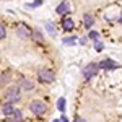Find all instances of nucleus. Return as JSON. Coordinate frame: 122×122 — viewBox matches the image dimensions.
Masks as SVG:
<instances>
[{
	"label": "nucleus",
	"instance_id": "obj_23",
	"mask_svg": "<svg viewBox=\"0 0 122 122\" xmlns=\"http://www.w3.org/2000/svg\"><path fill=\"white\" fill-rule=\"evenodd\" d=\"M75 122H86V121H83V119H80V117H76V121Z\"/></svg>",
	"mask_w": 122,
	"mask_h": 122
},
{
	"label": "nucleus",
	"instance_id": "obj_17",
	"mask_svg": "<svg viewBox=\"0 0 122 122\" xmlns=\"http://www.w3.org/2000/svg\"><path fill=\"white\" fill-rule=\"evenodd\" d=\"M76 42V38H64V44H67V46H73Z\"/></svg>",
	"mask_w": 122,
	"mask_h": 122
},
{
	"label": "nucleus",
	"instance_id": "obj_3",
	"mask_svg": "<svg viewBox=\"0 0 122 122\" xmlns=\"http://www.w3.org/2000/svg\"><path fill=\"white\" fill-rule=\"evenodd\" d=\"M39 80L42 83H52L56 80V73L52 70H39Z\"/></svg>",
	"mask_w": 122,
	"mask_h": 122
},
{
	"label": "nucleus",
	"instance_id": "obj_16",
	"mask_svg": "<svg viewBox=\"0 0 122 122\" xmlns=\"http://www.w3.org/2000/svg\"><path fill=\"white\" fill-rule=\"evenodd\" d=\"M7 36V28H5V25L0 21V39H3Z\"/></svg>",
	"mask_w": 122,
	"mask_h": 122
},
{
	"label": "nucleus",
	"instance_id": "obj_5",
	"mask_svg": "<svg viewBox=\"0 0 122 122\" xmlns=\"http://www.w3.org/2000/svg\"><path fill=\"white\" fill-rule=\"evenodd\" d=\"M16 34H18L20 38H29L31 36V29L25 23H18L16 25Z\"/></svg>",
	"mask_w": 122,
	"mask_h": 122
},
{
	"label": "nucleus",
	"instance_id": "obj_13",
	"mask_svg": "<svg viewBox=\"0 0 122 122\" xmlns=\"http://www.w3.org/2000/svg\"><path fill=\"white\" fill-rule=\"evenodd\" d=\"M44 26H46V29L49 31V34H51V36H56V26H54L51 21H46V23H44Z\"/></svg>",
	"mask_w": 122,
	"mask_h": 122
},
{
	"label": "nucleus",
	"instance_id": "obj_22",
	"mask_svg": "<svg viewBox=\"0 0 122 122\" xmlns=\"http://www.w3.org/2000/svg\"><path fill=\"white\" fill-rule=\"evenodd\" d=\"M5 122H18V121H16V119H7Z\"/></svg>",
	"mask_w": 122,
	"mask_h": 122
},
{
	"label": "nucleus",
	"instance_id": "obj_25",
	"mask_svg": "<svg viewBox=\"0 0 122 122\" xmlns=\"http://www.w3.org/2000/svg\"><path fill=\"white\" fill-rule=\"evenodd\" d=\"M52 122H62V121H60V119H56V121H52Z\"/></svg>",
	"mask_w": 122,
	"mask_h": 122
},
{
	"label": "nucleus",
	"instance_id": "obj_10",
	"mask_svg": "<svg viewBox=\"0 0 122 122\" xmlns=\"http://www.w3.org/2000/svg\"><path fill=\"white\" fill-rule=\"evenodd\" d=\"M62 28H64V31H72L73 29V21H72V18L62 20Z\"/></svg>",
	"mask_w": 122,
	"mask_h": 122
},
{
	"label": "nucleus",
	"instance_id": "obj_7",
	"mask_svg": "<svg viewBox=\"0 0 122 122\" xmlns=\"http://www.w3.org/2000/svg\"><path fill=\"white\" fill-rule=\"evenodd\" d=\"M31 39L36 42V44H44V36L39 29H33L31 31Z\"/></svg>",
	"mask_w": 122,
	"mask_h": 122
},
{
	"label": "nucleus",
	"instance_id": "obj_8",
	"mask_svg": "<svg viewBox=\"0 0 122 122\" xmlns=\"http://www.w3.org/2000/svg\"><path fill=\"white\" fill-rule=\"evenodd\" d=\"M68 10H70V3H68V2H62V3L57 7V13H59V15H65V13H68Z\"/></svg>",
	"mask_w": 122,
	"mask_h": 122
},
{
	"label": "nucleus",
	"instance_id": "obj_2",
	"mask_svg": "<svg viewBox=\"0 0 122 122\" xmlns=\"http://www.w3.org/2000/svg\"><path fill=\"white\" fill-rule=\"evenodd\" d=\"M5 96H7V101L8 103H16V101H20V86H10L8 90H7V93H5Z\"/></svg>",
	"mask_w": 122,
	"mask_h": 122
},
{
	"label": "nucleus",
	"instance_id": "obj_1",
	"mask_svg": "<svg viewBox=\"0 0 122 122\" xmlns=\"http://www.w3.org/2000/svg\"><path fill=\"white\" fill-rule=\"evenodd\" d=\"M29 109H31V112L36 114V116H42V114L46 112L47 106L44 101H39V99H36V101H31V104H29Z\"/></svg>",
	"mask_w": 122,
	"mask_h": 122
},
{
	"label": "nucleus",
	"instance_id": "obj_12",
	"mask_svg": "<svg viewBox=\"0 0 122 122\" xmlns=\"http://www.w3.org/2000/svg\"><path fill=\"white\" fill-rule=\"evenodd\" d=\"M20 86L23 88V90H26V91H29V90H33V81H29V80H21V83H20Z\"/></svg>",
	"mask_w": 122,
	"mask_h": 122
},
{
	"label": "nucleus",
	"instance_id": "obj_26",
	"mask_svg": "<svg viewBox=\"0 0 122 122\" xmlns=\"http://www.w3.org/2000/svg\"><path fill=\"white\" fill-rule=\"evenodd\" d=\"M119 21H121V23H122V16H121V18H119Z\"/></svg>",
	"mask_w": 122,
	"mask_h": 122
},
{
	"label": "nucleus",
	"instance_id": "obj_14",
	"mask_svg": "<svg viewBox=\"0 0 122 122\" xmlns=\"http://www.w3.org/2000/svg\"><path fill=\"white\" fill-rule=\"evenodd\" d=\"M93 23H94V18L93 16H91V15H86V16H85V28H91V26H93Z\"/></svg>",
	"mask_w": 122,
	"mask_h": 122
},
{
	"label": "nucleus",
	"instance_id": "obj_6",
	"mask_svg": "<svg viewBox=\"0 0 122 122\" xmlns=\"http://www.w3.org/2000/svg\"><path fill=\"white\" fill-rule=\"evenodd\" d=\"M98 67L103 68V70H114V68H117L119 65H117L114 60H111V59H104V60H101V62L98 64Z\"/></svg>",
	"mask_w": 122,
	"mask_h": 122
},
{
	"label": "nucleus",
	"instance_id": "obj_18",
	"mask_svg": "<svg viewBox=\"0 0 122 122\" xmlns=\"http://www.w3.org/2000/svg\"><path fill=\"white\" fill-rule=\"evenodd\" d=\"M13 116H15V119H16L18 122H21V121H23V114H21V111H18V109H15Z\"/></svg>",
	"mask_w": 122,
	"mask_h": 122
},
{
	"label": "nucleus",
	"instance_id": "obj_15",
	"mask_svg": "<svg viewBox=\"0 0 122 122\" xmlns=\"http://www.w3.org/2000/svg\"><path fill=\"white\" fill-rule=\"evenodd\" d=\"M57 109L62 111V112L65 111V98H60V99L57 101Z\"/></svg>",
	"mask_w": 122,
	"mask_h": 122
},
{
	"label": "nucleus",
	"instance_id": "obj_21",
	"mask_svg": "<svg viewBox=\"0 0 122 122\" xmlns=\"http://www.w3.org/2000/svg\"><path fill=\"white\" fill-rule=\"evenodd\" d=\"M41 3H42V0H34V2H33V3H29L28 7H39V5H41Z\"/></svg>",
	"mask_w": 122,
	"mask_h": 122
},
{
	"label": "nucleus",
	"instance_id": "obj_11",
	"mask_svg": "<svg viewBox=\"0 0 122 122\" xmlns=\"http://www.w3.org/2000/svg\"><path fill=\"white\" fill-rule=\"evenodd\" d=\"M10 80H11V73H10V72H3V73L0 75V85L8 83Z\"/></svg>",
	"mask_w": 122,
	"mask_h": 122
},
{
	"label": "nucleus",
	"instance_id": "obj_24",
	"mask_svg": "<svg viewBox=\"0 0 122 122\" xmlns=\"http://www.w3.org/2000/svg\"><path fill=\"white\" fill-rule=\"evenodd\" d=\"M60 121H62V122H68V119H67V117H62Z\"/></svg>",
	"mask_w": 122,
	"mask_h": 122
},
{
	"label": "nucleus",
	"instance_id": "obj_19",
	"mask_svg": "<svg viewBox=\"0 0 122 122\" xmlns=\"http://www.w3.org/2000/svg\"><path fill=\"white\" fill-rule=\"evenodd\" d=\"M94 49H96L98 52H101V51L104 49V46L101 44V42H98V41H94Z\"/></svg>",
	"mask_w": 122,
	"mask_h": 122
},
{
	"label": "nucleus",
	"instance_id": "obj_20",
	"mask_svg": "<svg viewBox=\"0 0 122 122\" xmlns=\"http://www.w3.org/2000/svg\"><path fill=\"white\" fill-rule=\"evenodd\" d=\"M90 38L93 39V41H98V38H99V33H96V31H91V33H90Z\"/></svg>",
	"mask_w": 122,
	"mask_h": 122
},
{
	"label": "nucleus",
	"instance_id": "obj_4",
	"mask_svg": "<svg viewBox=\"0 0 122 122\" xmlns=\"http://www.w3.org/2000/svg\"><path fill=\"white\" fill-rule=\"evenodd\" d=\"M98 68H99V67L96 65V64H93V62H91V64H88V65L85 67V70H83L85 80H91V76H93L94 73L98 72Z\"/></svg>",
	"mask_w": 122,
	"mask_h": 122
},
{
	"label": "nucleus",
	"instance_id": "obj_9",
	"mask_svg": "<svg viewBox=\"0 0 122 122\" xmlns=\"http://www.w3.org/2000/svg\"><path fill=\"white\" fill-rule=\"evenodd\" d=\"M2 112L5 114V116H13V112H15V107L11 106V103H7L2 106Z\"/></svg>",
	"mask_w": 122,
	"mask_h": 122
}]
</instances>
